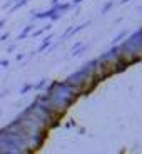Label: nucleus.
I'll return each instance as SVG.
<instances>
[{
    "label": "nucleus",
    "mask_w": 142,
    "mask_h": 154,
    "mask_svg": "<svg viewBox=\"0 0 142 154\" xmlns=\"http://www.w3.org/2000/svg\"><path fill=\"white\" fill-rule=\"evenodd\" d=\"M30 89H32V85H23V87H22V91H20V94H27L29 92V91H30Z\"/></svg>",
    "instance_id": "1"
},
{
    "label": "nucleus",
    "mask_w": 142,
    "mask_h": 154,
    "mask_svg": "<svg viewBox=\"0 0 142 154\" xmlns=\"http://www.w3.org/2000/svg\"><path fill=\"white\" fill-rule=\"evenodd\" d=\"M8 37H10V34H8V32L2 34V37H0V42H5V40H8Z\"/></svg>",
    "instance_id": "2"
},
{
    "label": "nucleus",
    "mask_w": 142,
    "mask_h": 154,
    "mask_svg": "<svg viewBox=\"0 0 142 154\" xmlns=\"http://www.w3.org/2000/svg\"><path fill=\"white\" fill-rule=\"evenodd\" d=\"M0 67H8V60H0Z\"/></svg>",
    "instance_id": "3"
},
{
    "label": "nucleus",
    "mask_w": 142,
    "mask_h": 154,
    "mask_svg": "<svg viewBox=\"0 0 142 154\" xmlns=\"http://www.w3.org/2000/svg\"><path fill=\"white\" fill-rule=\"evenodd\" d=\"M14 49H15V44H10L8 49H7V52H14Z\"/></svg>",
    "instance_id": "4"
},
{
    "label": "nucleus",
    "mask_w": 142,
    "mask_h": 154,
    "mask_svg": "<svg viewBox=\"0 0 142 154\" xmlns=\"http://www.w3.org/2000/svg\"><path fill=\"white\" fill-rule=\"evenodd\" d=\"M4 25H5V20H0V29H4Z\"/></svg>",
    "instance_id": "5"
},
{
    "label": "nucleus",
    "mask_w": 142,
    "mask_h": 154,
    "mask_svg": "<svg viewBox=\"0 0 142 154\" xmlns=\"http://www.w3.org/2000/svg\"><path fill=\"white\" fill-rule=\"evenodd\" d=\"M0 116H2V112H0Z\"/></svg>",
    "instance_id": "6"
}]
</instances>
